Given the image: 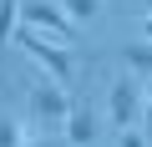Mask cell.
<instances>
[{
	"mask_svg": "<svg viewBox=\"0 0 152 147\" xmlns=\"http://www.w3.org/2000/svg\"><path fill=\"white\" fill-rule=\"evenodd\" d=\"M20 26L46 31V36H51V41H61V46H71V41H76V20L56 5V0H31V5H20Z\"/></svg>",
	"mask_w": 152,
	"mask_h": 147,
	"instance_id": "obj_3",
	"label": "cell"
},
{
	"mask_svg": "<svg viewBox=\"0 0 152 147\" xmlns=\"http://www.w3.org/2000/svg\"><path fill=\"white\" fill-rule=\"evenodd\" d=\"M66 147H91L96 142V117H91V107H76L71 102V112H66Z\"/></svg>",
	"mask_w": 152,
	"mask_h": 147,
	"instance_id": "obj_5",
	"label": "cell"
},
{
	"mask_svg": "<svg viewBox=\"0 0 152 147\" xmlns=\"http://www.w3.org/2000/svg\"><path fill=\"white\" fill-rule=\"evenodd\" d=\"M31 137H36V127L26 112H0V147H26Z\"/></svg>",
	"mask_w": 152,
	"mask_h": 147,
	"instance_id": "obj_6",
	"label": "cell"
},
{
	"mask_svg": "<svg viewBox=\"0 0 152 147\" xmlns=\"http://www.w3.org/2000/svg\"><path fill=\"white\" fill-rule=\"evenodd\" d=\"M142 122H147L142 132H152V76L142 81Z\"/></svg>",
	"mask_w": 152,
	"mask_h": 147,
	"instance_id": "obj_10",
	"label": "cell"
},
{
	"mask_svg": "<svg viewBox=\"0 0 152 147\" xmlns=\"http://www.w3.org/2000/svg\"><path fill=\"white\" fill-rule=\"evenodd\" d=\"M137 31H142V41H152V10L142 15V26H137Z\"/></svg>",
	"mask_w": 152,
	"mask_h": 147,
	"instance_id": "obj_12",
	"label": "cell"
},
{
	"mask_svg": "<svg viewBox=\"0 0 152 147\" xmlns=\"http://www.w3.org/2000/svg\"><path fill=\"white\" fill-rule=\"evenodd\" d=\"M15 46H20L31 61H41V66H46V76H51V81L71 86L76 66H71V51H66L61 41H51L46 31H31V26H15Z\"/></svg>",
	"mask_w": 152,
	"mask_h": 147,
	"instance_id": "obj_1",
	"label": "cell"
},
{
	"mask_svg": "<svg viewBox=\"0 0 152 147\" xmlns=\"http://www.w3.org/2000/svg\"><path fill=\"white\" fill-rule=\"evenodd\" d=\"M66 112H71V91L61 86V81H36L31 86V97H26V117H31V127L36 132H56L61 122H66Z\"/></svg>",
	"mask_w": 152,
	"mask_h": 147,
	"instance_id": "obj_2",
	"label": "cell"
},
{
	"mask_svg": "<svg viewBox=\"0 0 152 147\" xmlns=\"http://www.w3.org/2000/svg\"><path fill=\"white\" fill-rule=\"evenodd\" d=\"M56 5L76 20V26H81V20H96V10H102V0H56Z\"/></svg>",
	"mask_w": 152,
	"mask_h": 147,
	"instance_id": "obj_9",
	"label": "cell"
},
{
	"mask_svg": "<svg viewBox=\"0 0 152 147\" xmlns=\"http://www.w3.org/2000/svg\"><path fill=\"white\" fill-rule=\"evenodd\" d=\"M122 61H127V71H132L137 81H147V76H152V41H142V46H127V51H122Z\"/></svg>",
	"mask_w": 152,
	"mask_h": 147,
	"instance_id": "obj_7",
	"label": "cell"
},
{
	"mask_svg": "<svg viewBox=\"0 0 152 147\" xmlns=\"http://www.w3.org/2000/svg\"><path fill=\"white\" fill-rule=\"evenodd\" d=\"M117 147H147V132H132V127H122V137H117Z\"/></svg>",
	"mask_w": 152,
	"mask_h": 147,
	"instance_id": "obj_11",
	"label": "cell"
},
{
	"mask_svg": "<svg viewBox=\"0 0 152 147\" xmlns=\"http://www.w3.org/2000/svg\"><path fill=\"white\" fill-rule=\"evenodd\" d=\"M107 112H112V122H117V127H132V122L142 117V81L132 76V71H122V76L112 81Z\"/></svg>",
	"mask_w": 152,
	"mask_h": 147,
	"instance_id": "obj_4",
	"label": "cell"
},
{
	"mask_svg": "<svg viewBox=\"0 0 152 147\" xmlns=\"http://www.w3.org/2000/svg\"><path fill=\"white\" fill-rule=\"evenodd\" d=\"M15 26H20V0H0V56H5Z\"/></svg>",
	"mask_w": 152,
	"mask_h": 147,
	"instance_id": "obj_8",
	"label": "cell"
}]
</instances>
